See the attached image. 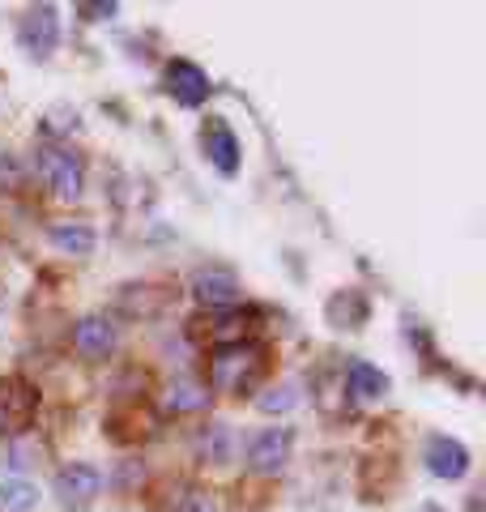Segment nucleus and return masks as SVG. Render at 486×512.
<instances>
[{
  "mask_svg": "<svg viewBox=\"0 0 486 512\" xmlns=\"http://www.w3.org/2000/svg\"><path fill=\"white\" fill-rule=\"evenodd\" d=\"M261 350L256 346H226V350H214V359H209V380H214V389L222 393H248L256 376H261Z\"/></svg>",
  "mask_w": 486,
  "mask_h": 512,
  "instance_id": "nucleus-1",
  "label": "nucleus"
},
{
  "mask_svg": "<svg viewBox=\"0 0 486 512\" xmlns=\"http://www.w3.org/2000/svg\"><path fill=\"white\" fill-rule=\"evenodd\" d=\"M252 333V312H243V308H222L214 316H201V320H192V338L205 342V346H243V338Z\"/></svg>",
  "mask_w": 486,
  "mask_h": 512,
  "instance_id": "nucleus-2",
  "label": "nucleus"
},
{
  "mask_svg": "<svg viewBox=\"0 0 486 512\" xmlns=\"http://www.w3.org/2000/svg\"><path fill=\"white\" fill-rule=\"evenodd\" d=\"M35 410H39V397L26 380H18V376L0 380V436H18V431L35 419Z\"/></svg>",
  "mask_w": 486,
  "mask_h": 512,
  "instance_id": "nucleus-3",
  "label": "nucleus"
},
{
  "mask_svg": "<svg viewBox=\"0 0 486 512\" xmlns=\"http://www.w3.org/2000/svg\"><path fill=\"white\" fill-rule=\"evenodd\" d=\"M18 43H22V52L26 56H35V60H47L56 52V43H60V22H56V9L52 5H35L22 18L18 26Z\"/></svg>",
  "mask_w": 486,
  "mask_h": 512,
  "instance_id": "nucleus-4",
  "label": "nucleus"
},
{
  "mask_svg": "<svg viewBox=\"0 0 486 512\" xmlns=\"http://www.w3.org/2000/svg\"><path fill=\"white\" fill-rule=\"evenodd\" d=\"M99 470L86 466V461H73V466H64L56 474V500L64 504V512H86L94 504V495H99Z\"/></svg>",
  "mask_w": 486,
  "mask_h": 512,
  "instance_id": "nucleus-5",
  "label": "nucleus"
},
{
  "mask_svg": "<svg viewBox=\"0 0 486 512\" xmlns=\"http://www.w3.org/2000/svg\"><path fill=\"white\" fill-rule=\"evenodd\" d=\"M39 171H43L47 188H52L60 201H77L81 197V163H77L69 150L43 146L39 150Z\"/></svg>",
  "mask_w": 486,
  "mask_h": 512,
  "instance_id": "nucleus-6",
  "label": "nucleus"
},
{
  "mask_svg": "<svg viewBox=\"0 0 486 512\" xmlns=\"http://www.w3.org/2000/svg\"><path fill=\"white\" fill-rule=\"evenodd\" d=\"M162 90H167L180 107H197V103H205V94H209V77L192 60H171L167 73H162Z\"/></svg>",
  "mask_w": 486,
  "mask_h": 512,
  "instance_id": "nucleus-7",
  "label": "nucleus"
},
{
  "mask_svg": "<svg viewBox=\"0 0 486 512\" xmlns=\"http://www.w3.org/2000/svg\"><path fill=\"white\" fill-rule=\"evenodd\" d=\"M192 299L201 303V308H235V299H239V282L231 269H201L197 278H192Z\"/></svg>",
  "mask_w": 486,
  "mask_h": 512,
  "instance_id": "nucleus-8",
  "label": "nucleus"
},
{
  "mask_svg": "<svg viewBox=\"0 0 486 512\" xmlns=\"http://www.w3.org/2000/svg\"><path fill=\"white\" fill-rule=\"evenodd\" d=\"M201 150H205V158L222 175H235L239 171V141H235V133H231V124H226V120H205V128H201Z\"/></svg>",
  "mask_w": 486,
  "mask_h": 512,
  "instance_id": "nucleus-9",
  "label": "nucleus"
},
{
  "mask_svg": "<svg viewBox=\"0 0 486 512\" xmlns=\"http://www.w3.org/2000/svg\"><path fill=\"white\" fill-rule=\"evenodd\" d=\"M290 444H295V436H290L286 427L261 431V436L252 440V448H248L252 470H256V474H278V470L286 466V457H290Z\"/></svg>",
  "mask_w": 486,
  "mask_h": 512,
  "instance_id": "nucleus-10",
  "label": "nucleus"
},
{
  "mask_svg": "<svg viewBox=\"0 0 486 512\" xmlns=\"http://www.w3.org/2000/svg\"><path fill=\"white\" fill-rule=\"evenodd\" d=\"M73 346L81 350V355H90V359H103L107 350L116 346V329H111V320H107V316L90 312V316H81V320H77Z\"/></svg>",
  "mask_w": 486,
  "mask_h": 512,
  "instance_id": "nucleus-11",
  "label": "nucleus"
},
{
  "mask_svg": "<svg viewBox=\"0 0 486 512\" xmlns=\"http://www.w3.org/2000/svg\"><path fill=\"white\" fill-rule=\"evenodd\" d=\"M427 466L435 478H461L469 470V453H465V444H457L452 436H435L427 444Z\"/></svg>",
  "mask_w": 486,
  "mask_h": 512,
  "instance_id": "nucleus-12",
  "label": "nucleus"
},
{
  "mask_svg": "<svg viewBox=\"0 0 486 512\" xmlns=\"http://www.w3.org/2000/svg\"><path fill=\"white\" fill-rule=\"evenodd\" d=\"M205 402H209L205 384H197L192 376H175V380H167V389H162V410L167 414H192Z\"/></svg>",
  "mask_w": 486,
  "mask_h": 512,
  "instance_id": "nucleus-13",
  "label": "nucleus"
},
{
  "mask_svg": "<svg viewBox=\"0 0 486 512\" xmlns=\"http://www.w3.org/2000/svg\"><path fill=\"white\" fill-rule=\"evenodd\" d=\"M52 244L69 256H90L94 252V227H86V222H56Z\"/></svg>",
  "mask_w": 486,
  "mask_h": 512,
  "instance_id": "nucleus-14",
  "label": "nucleus"
},
{
  "mask_svg": "<svg viewBox=\"0 0 486 512\" xmlns=\"http://www.w3.org/2000/svg\"><path fill=\"white\" fill-rule=\"evenodd\" d=\"M39 500L35 483L26 478H0V512H30Z\"/></svg>",
  "mask_w": 486,
  "mask_h": 512,
  "instance_id": "nucleus-15",
  "label": "nucleus"
},
{
  "mask_svg": "<svg viewBox=\"0 0 486 512\" xmlns=\"http://www.w3.org/2000/svg\"><path fill=\"white\" fill-rule=\"evenodd\" d=\"M346 380H350V389H354V397H380V393L388 389V376L380 372V367H371V363H363V359H354V363H350V372H346Z\"/></svg>",
  "mask_w": 486,
  "mask_h": 512,
  "instance_id": "nucleus-16",
  "label": "nucleus"
},
{
  "mask_svg": "<svg viewBox=\"0 0 486 512\" xmlns=\"http://www.w3.org/2000/svg\"><path fill=\"white\" fill-rule=\"evenodd\" d=\"M299 406V389L295 384H273V389H265L261 397H256V410L261 414H286V410H295Z\"/></svg>",
  "mask_w": 486,
  "mask_h": 512,
  "instance_id": "nucleus-17",
  "label": "nucleus"
},
{
  "mask_svg": "<svg viewBox=\"0 0 486 512\" xmlns=\"http://www.w3.org/2000/svg\"><path fill=\"white\" fill-rule=\"evenodd\" d=\"M329 320H333V325H346V320H350V325H363V320H367V299L363 295H337L329 303Z\"/></svg>",
  "mask_w": 486,
  "mask_h": 512,
  "instance_id": "nucleus-18",
  "label": "nucleus"
},
{
  "mask_svg": "<svg viewBox=\"0 0 486 512\" xmlns=\"http://www.w3.org/2000/svg\"><path fill=\"white\" fill-rule=\"evenodd\" d=\"M201 453L205 457H226V427L218 423V427H205V436H201Z\"/></svg>",
  "mask_w": 486,
  "mask_h": 512,
  "instance_id": "nucleus-19",
  "label": "nucleus"
},
{
  "mask_svg": "<svg viewBox=\"0 0 486 512\" xmlns=\"http://www.w3.org/2000/svg\"><path fill=\"white\" fill-rule=\"evenodd\" d=\"M175 512H218V504L205 491H184V500L175 504Z\"/></svg>",
  "mask_w": 486,
  "mask_h": 512,
  "instance_id": "nucleus-20",
  "label": "nucleus"
},
{
  "mask_svg": "<svg viewBox=\"0 0 486 512\" xmlns=\"http://www.w3.org/2000/svg\"><path fill=\"white\" fill-rule=\"evenodd\" d=\"M18 180H22V167H18V158L13 154H0V188H18Z\"/></svg>",
  "mask_w": 486,
  "mask_h": 512,
  "instance_id": "nucleus-21",
  "label": "nucleus"
},
{
  "mask_svg": "<svg viewBox=\"0 0 486 512\" xmlns=\"http://www.w3.org/2000/svg\"><path fill=\"white\" fill-rule=\"evenodd\" d=\"M77 13L81 18H90V22H99V18H116V5H111V0L107 5H77Z\"/></svg>",
  "mask_w": 486,
  "mask_h": 512,
  "instance_id": "nucleus-22",
  "label": "nucleus"
},
{
  "mask_svg": "<svg viewBox=\"0 0 486 512\" xmlns=\"http://www.w3.org/2000/svg\"><path fill=\"white\" fill-rule=\"evenodd\" d=\"M423 512H440V508H423Z\"/></svg>",
  "mask_w": 486,
  "mask_h": 512,
  "instance_id": "nucleus-23",
  "label": "nucleus"
}]
</instances>
